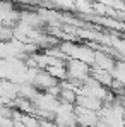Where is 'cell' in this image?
Instances as JSON below:
<instances>
[{
  "label": "cell",
  "instance_id": "cell-1",
  "mask_svg": "<svg viewBox=\"0 0 125 127\" xmlns=\"http://www.w3.org/2000/svg\"><path fill=\"white\" fill-rule=\"evenodd\" d=\"M69 70V76L72 79H87V74H89V65L82 60H72L67 67Z\"/></svg>",
  "mask_w": 125,
  "mask_h": 127
},
{
  "label": "cell",
  "instance_id": "cell-2",
  "mask_svg": "<svg viewBox=\"0 0 125 127\" xmlns=\"http://www.w3.org/2000/svg\"><path fill=\"white\" fill-rule=\"evenodd\" d=\"M115 76L120 81V86H125V64H117L115 65Z\"/></svg>",
  "mask_w": 125,
  "mask_h": 127
}]
</instances>
